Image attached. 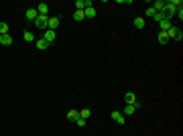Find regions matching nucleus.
<instances>
[{"label":"nucleus","mask_w":183,"mask_h":136,"mask_svg":"<svg viewBox=\"0 0 183 136\" xmlns=\"http://www.w3.org/2000/svg\"><path fill=\"white\" fill-rule=\"evenodd\" d=\"M43 39L47 41L49 45H51V43H55V39H57V33H55V31H51V29H45V35H43Z\"/></svg>","instance_id":"1"},{"label":"nucleus","mask_w":183,"mask_h":136,"mask_svg":"<svg viewBox=\"0 0 183 136\" xmlns=\"http://www.w3.org/2000/svg\"><path fill=\"white\" fill-rule=\"evenodd\" d=\"M47 23H49V16H43V14H39L37 20H35L37 29H47Z\"/></svg>","instance_id":"2"},{"label":"nucleus","mask_w":183,"mask_h":136,"mask_svg":"<svg viewBox=\"0 0 183 136\" xmlns=\"http://www.w3.org/2000/svg\"><path fill=\"white\" fill-rule=\"evenodd\" d=\"M110 118L116 122V124H124V122H126V118L122 116V112H118V110H114V112L110 114Z\"/></svg>","instance_id":"3"},{"label":"nucleus","mask_w":183,"mask_h":136,"mask_svg":"<svg viewBox=\"0 0 183 136\" xmlns=\"http://www.w3.org/2000/svg\"><path fill=\"white\" fill-rule=\"evenodd\" d=\"M61 24V20H59V16H51L49 19V23H47V29H51V31H57V27Z\"/></svg>","instance_id":"4"},{"label":"nucleus","mask_w":183,"mask_h":136,"mask_svg":"<svg viewBox=\"0 0 183 136\" xmlns=\"http://www.w3.org/2000/svg\"><path fill=\"white\" fill-rule=\"evenodd\" d=\"M24 16H27V20H33V23H35V20H37V16H39V12H37V8L33 6V8H29L27 12H24Z\"/></svg>","instance_id":"5"},{"label":"nucleus","mask_w":183,"mask_h":136,"mask_svg":"<svg viewBox=\"0 0 183 136\" xmlns=\"http://www.w3.org/2000/svg\"><path fill=\"white\" fill-rule=\"evenodd\" d=\"M0 45H2V47H10V45H12V37H10V33L0 37Z\"/></svg>","instance_id":"6"},{"label":"nucleus","mask_w":183,"mask_h":136,"mask_svg":"<svg viewBox=\"0 0 183 136\" xmlns=\"http://www.w3.org/2000/svg\"><path fill=\"white\" fill-rule=\"evenodd\" d=\"M37 12L43 16H49V4H45V2H41V4L37 6Z\"/></svg>","instance_id":"7"},{"label":"nucleus","mask_w":183,"mask_h":136,"mask_svg":"<svg viewBox=\"0 0 183 136\" xmlns=\"http://www.w3.org/2000/svg\"><path fill=\"white\" fill-rule=\"evenodd\" d=\"M136 112V108L134 106H132V104H126V106H124V112H122V116H132V114H134Z\"/></svg>","instance_id":"8"},{"label":"nucleus","mask_w":183,"mask_h":136,"mask_svg":"<svg viewBox=\"0 0 183 136\" xmlns=\"http://www.w3.org/2000/svg\"><path fill=\"white\" fill-rule=\"evenodd\" d=\"M157 41H159V45H167V43H169V37H167V33L159 31V35H157Z\"/></svg>","instance_id":"9"},{"label":"nucleus","mask_w":183,"mask_h":136,"mask_svg":"<svg viewBox=\"0 0 183 136\" xmlns=\"http://www.w3.org/2000/svg\"><path fill=\"white\" fill-rule=\"evenodd\" d=\"M159 27H161V31H163V33H167V31L173 27V23H171V20H165V19H163V20L159 23Z\"/></svg>","instance_id":"10"},{"label":"nucleus","mask_w":183,"mask_h":136,"mask_svg":"<svg viewBox=\"0 0 183 136\" xmlns=\"http://www.w3.org/2000/svg\"><path fill=\"white\" fill-rule=\"evenodd\" d=\"M124 102H126V104H134V102H136V93H132V92L124 93Z\"/></svg>","instance_id":"11"},{"label":"nucleus","mask_w":183,"mask_h":136,"mask_svg":"<svg viewBox=\"0 0 183 136\" xmlns=\"http://www.w3.org/2000/svg\"><path fill=\"white\" fill-rule=\"evenodd\" d=\"M35 45H37V49H39V51H45V49L49 47V43H47L45 39H37V43H35Z\"/></svg>","instance_id":"12"},{"label":"nucleus","mask_w":183,"mask_h":136,"mask_svg":"<svg viewBox=\"0 0 183 136\" xmlns=\"http://www.w3.org/2000/svg\"><path fill=\"white\" fill-rule=\"evenodd\" d=\"M83 16H86V19H94V16H96V8H94V6L86 8L83 10Z\"/></svg>","instance_id":"13"},{"label":"nucleus","mask_w":183,"mask_h":136,"mask_svg":"<svg viewBox=\"0 0 183 136\" xmlns=\"http://www.w3.org/2000/svg\"><path fill=\"white\" fill-rule=\"evenodd\" d=\"M145 24H147V20L143 19V16H136L134 19V27L136 29H145Z\"/></svg>","instance_id":"14"},{"label":"nucleus","mask_w":183,"mask_h":136,"mask_svg":"<svg viewBox=\"0 0 183 136\" xmlns=\"http://www.w3.org/2000/svg\"><path fill=\"white\" fill-rule=\"evenodd\" d=\"M153 8L157 10V12H165V2L163 0H157V2L153 4Z\"/></svg>","instance_id":"15"},{"label":"nucleus","mask_w":183,"mask_h":136,"mask_svg":"<svg viewBox=\"0 0 183 136\" xmlns=\"http://www.w3.org/2000/svg\"><path fill=\"white\" fill-rule=\"evenodd\" d=\"M77 118H79V112H77V110H69V112H67V120L75 122Z\"/></svg>","instance_id":"16"},{"label":"nucleus","mask_w":183,"mask_h":136,"mask_svg":"<svg viewBox=\"0 0 183 136\" xmlns=\"http://www.w3.org/2000/svg\"><path fill=\"white\" fill-rule=\"evenodd\" d=\"M23 39L27 41V43H33L35 37H33V33H31V31H24V33H23Z\"/></svg>","instance_id":"17"},{"label":"nucleus","mask_w":183,"mask_h":136,"mask_svg":"<svg viewBox=\"0 0 183 136\" xmlns=\"http://www.w3.org/2000/svg\"><path fill=\"white\" fill-rule=\"evenodd\" d=\"M177 33H179V29H177V27H171V29L167 31V37H169V41H171V39H175V35H177Z\"/></svg>","instance_id":"18"},{"label":"nucleus","mask_w":183,"mask_h":136,"mask_svg":"<svg viewBox=\"0 0 183 136\" xmlns=\"http://www.w3.org/2000/svg\"><path fill=\"white\" fill-rule=\"evenodd\" d=\"M8 23H0V37H2V35H8Z\"/></svg>","instance_id":"19"},{"label":"nucleus","mask_w":183,"mask_h":136,"mask_svg":"<svg viewBox=\"0 0 183 136\" xmlns=\"http://www.w3.org/2000/svg\"><path fill=\"white\" fill-rule=\"evenodd\" d=\"M83 19H86V16H83V10H75V12H73V20L79 23V20H83Z\"/></svg>","instance_id":"20"},{"label":"nucleus","mask_w":183,"mask_h":136,"mask_svg":"<svg viewBox=\"0 0 183 136\" xmlns=\"http://www.w3.org/2000/svg\"><path fill=\"white\" fill-rule=\"evenodd\" d=\"M90 116H92V112H90V110H87V108H83L82 112H79V118H83V120H87V118H90Z\"/></svg>","instance_id":"21"},{"label":"nucleus","mask_w":183,"mask_h":136,"mask_svg":"<svg viewBox=\"0 0 183 136\" xmlns=\"http://www.w3.org/2000/svg\"><path fill=\"white\" fill-rule=\"evenodd\" d=\"M75 8L77 10H86V0H75Z\"/></svg>","instance_id":"22"},{"label":"nucleus","mask_w":183,"mask_h":136,"mask_svg":"<svg viewBox=\"0 0 183 136\" xmlns=\"http://www.w3.org/2000/svg\"><path fill=\"white\" fill-rule=\"evenodd\" d=\"M155 14H157V10H155L153 6H149V8H147V16H149V19H153Z\"/></svg>","instance_id":"23"},{"label":"nucleus","mask_w":183,"mask_h":136,"mask_svg":"<svg viewBox=\"0 0 183 136\" xmlns=\"http://www.w3.org/2000/svg\"><path fill=\"white\" fill-rule=\"evenodd\" d=\"M75 124H77L79 128H83V126H86V120H83V118H77V120H75Z\"/></svg>","instance_id":"24"},{"label":"nucleus","mask_w":183,"mask_h":136,"mask_svg":"<svg viewBox=\"0 0 183 136\" xmlns=\"http://www.w3.org/2000/svg\"><path fill=\"white\" fill-rule=\"evenodd\" d=\"M153 19H155V20H157V23H161V20H163V19H165V16H163V12H157V14H155V16H153Z\"/></svg>","instance_id":"25"},{"label":"nucleus","mask_w":183,"mask_h":136,"mask_svg":"<svg viewBox=\"0 0 183 136\" xmlns=\"http://www.w3.org/2000/svg\"><path fill=\"white\" fill-rule=\"evenodd\" d=\"M181 39H183V33H181V31H179V33L175 35V41H181Z\"/></svg>","instance_id":"26"}]
</instances>
